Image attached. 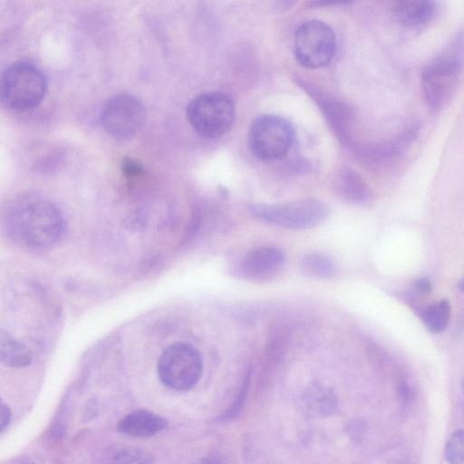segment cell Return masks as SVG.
I'll return each mask as SVG.
<instances>
[{"mask_svg":"<svg viewBox=\"0 0 464 464\" xmlns=\"http://www.w3.org/2000/svg\"><path fill=\"white\" fill-rule=\"evenodd\" d=\"M462 34L438 56L430 61L421 72V86L427 104L433 110L444 108L454 96L462 71Z\"/></svg>","mask_w":464,"mask_h":464,"instance_id":"1","label":"cell"},{"mask_svg":"<svg viewBox=\"0 0 464 464\" xmlns=\"http://www.w3.org/2000/svg\"><path fill=\"white\" fill-rule=\"evenodd\" d=\"M20 239L34 248H47L63 237L65 222L60 209L47 200H36L24 206L14 218Z\"/></svg>","mask_w":464,"mask_h":464,"instance_id":"2","label":"cell"},{"mask_svg":"<svg viewBox=\"0 0 464 464\" xmlns=\"http://www.w3.org/2000/svg\"><path fill=\"white\" fill-rule=\"evenodd\" d=\"M192 129L206 139H216L229 130L235 118L233 100L221 92H208L192 99L187 107Z\"/></svg>","mask_w":464,"mask_h":464,"instance_id":"3","label":"cell"},{"mask_svg":"<svg viewBox=\"0 0 464 464\" xmlns=\"http://www.w3.org/2000/svg\"><path fill=\"white\" fill-rule=\"evenodd\" d=\"M250 210L256 218L288 229H307L323 223L330 214L328 205L316 198H302L277 204H256Z\"/></svg>","mask_w":464,"mask_h":464,"instance_id":"4","label":"cell"},{"mask_svg":"<svg viewBox=\"0 0 464 464\" xmlns=\"http://www.w3.org/2000/svg\"><path fill=\"white\" fill-rule=\"evenodd\" d=\"M47 89L44 73L34 64L19 62L10 65L0 80V92L10 107L30 110L41 103Z\"/></svg>","mask_w":464,"mask_h":464,"instance_id":"5","label":"cell"},{"mask_svg":"<svg viewBox=\"0 0 464 464\" xmlns=\"http://www.w3.org/2000/svg\"><path fill=\"white\" fill-rule=\"evenodd\" d=\"M160 382L176 391H188L199 381L203 372L200 353L192 345L175 343L161 353L157 366Z\"/></svg>","mask_w":464,"mask_h":464,"instance_id":"6","label":"cell"},{"mask_svg":"<svg viewBox=\"0 0 464 464\" xmlns=\"http://www.w3.org/2000/svg\"><path fill=\"white\" fill-rule=\"evenodd\" d=\"M295 140V130L285 118L276 114L256 117L248 131V146L259 160L272 161L284 158Z\"/></svg>","mask_w":464,"mask_h":464,"instance_id":"7","label":"cell"},{"mask_svg":"<svg viewBox=\"0 0 464 464\" xmlns=\"http://www.w3.org/2000/svg\"><path fill=\"white\" fill-rule=\"evenodd\" d=\"M337 50L334 30L320 20L300 24L294 35V53L297 62L306 69H318L331 63Z\"/></svg>","mask_w":464,"mask_h":464,"instance_id":"8","label":"cell"},{"mask_svg":"<svg viewBox=\"0 0 464 464\" xmlns=\"http://www.w3.org/2000/svg\"><path fill=\"white\" fill-rule=\"evenodd\" d=\"M145 109L141 102L128 93L117 94L104 104L101 113L103 129L117 139L134 136L145 120Z\"/></svg>","mask_w":464,"mask_h":464,"instance_id":"9","label":"cell"},{"mask_svg":"<svg viewBox=\"0 0 464 464\" xmlns=\"http://www.w3.org/2000/svg\"><path fill=\"white\" fill-rule=\"evenodd\" d=\"M301 86L318 104L338 139L343 144L350 145L353 116L351 109L341 101L328 96L311 84L302 82Z\"/></svg>","mask_w":464,"mask_h":464,"instance_id":"10","label":"cell"},{"mask_svg":"<svg viewBox=\"0 0 464 464\" xmlns=\"http://www.w3.org/2000/svg\"><path fill=\"white\" fill-rule=\"evenodd\" d=\"M285 258V252L276 246H261L245 256L242 273L251 279H268L280 270Z\"/></svg>","mask_w":464,"mask_h":464,"instance_id":"11","label":"cell"},{"mask_svg":"<svg viewBox=\"0 0 464 464\" xmlns=\"http://www.w3.org/2000/svg\"><path fill=\"white\" fill-rule=\"evenodd\" d=\"M168 421L149 410H137L123 417L118 423V430L135 438H149L163 430Z\"/></svg>","mask_w":464,"mask_h":464,"instance_id":"12","label":"cell"},{"mask_svg":"<svg viewBox=\"0 0 464 464\" xmlns=\"http://www.w3.org/2000/svg\"><path fill=\"white\" fill-rule=\"evenodd\" d=\"M433 1L403 0L392 3L391 10L397 21L405 27L415 28L429 23L436 13Z\"/></svg>","mask_w":464,"mask_h":464,"instance_id":"13","label":"cell"},{"mask_svg":"<svg viewBox=\"0 0 464 464\" xmlns=\"http://www.w3.org/2000/svg\"><path fill=\"white\" fill-rule=\"evenodd\" d=\"M334 188L337 195L348 203L362 204L367 202L372 196L366 182L358 173L350 169L339 172L335 179Z\"/></svg>","mask_w":464,"mask_h":464,"instance_id":"14","label":"cell"},{"mask_svg":"<svg viewBox=\"0 0 464 464\" xmlns=\"http://www.w3.org/2000/svg\"><path fill=\"white\" fill-rule=\"evenodd\" d=\"M30 350L10 333L0 328V363L10 368H24L31 364Z\"/></svg>","mask_w":464,"mask_h":464,"instance_id":"15","label":"cell"},{"mask_svg":"<svg viewBox=\"0 0 464 464\" xmlns=\"http://www.w3.org/2000/svg\"><path fill=\"white\" fill-rule=\"evenodd\" d=\"M451 314L450 303L446 300H440L427 306L421 312V320L423 324L431 333L438 334L444 331L450 323Z\"/></svg>","mask_w":464,"mask_h":464,"instance_id":"16","label":"cell"},{"mask_svg":"<svg viewBox=\"0 0 464 464\" xmlns=\"http://www.w3.org/2000/svg\"><path fill=\"white\" fill-rule=\"evenodd\" d=\"M300 266L306 275L317 278L332 277L336 271L334 261L318 252L305 254L301 259Z\"/></svg>","mask_w":464,"mask_h":464,"instance_id":"17","label":"cell"},{"mask_svg":"<svg viewBox=\"0 0 464 464\" xmlns=\"http://www.w3.org/2000/svg\"><path fill=\"white\" fill-rule=\"evenodd\" d=\"M109 464H154V461L149 451L137 447H125L113 454Z\"/></svg>","mask_w":464,"mask_h":464,"instance_id":"18","label":"cell"},{"mask_svg":"<svg viewBox=\"0 0 464 464\" xmlns=\"http://www.w3.org/2000/svg\"><path fill=\"white\" fill-rule=\"evenodd\" d=\"M445 459L449 464H463L464 462V432L456 430L450 437L445 447Z\"/></svg>","mask_w":464,"mask_h":464,"instance_id":"19","label":"cell"},{"mask_svg":"<svg viewBox=\"0 0 464 464\" xmlns=\"http://www.w3.org/2000/svg\"><path fill=\"white\" fill-rule=\"evenodd\" d=\"M121 169L127 178L131 179L140 177L143 173L142 166L131 159H125L123 160Z\"/></svg>","mask_w":464,"mask_h":464,"instance_id":"20","label":"cell"},{"mask_svg":"<svg viewBox=\"0 0 464 464\" xmlns=\"http://www.w3.org/2000/svg\"><path fill=\"white\" fill-rule=\"evenodd\" d=\"M11 420V411L8 405L0 398V432H2Z\"/></svg>","mask_w":464,"mask_h":464,"instance_id":"21","label":"cell"},{"mask_svg":"<svg viewBox=\"0 0 464 464\" xmlns=\"http://www.w3.org/2000/svg\"><path fill=\"white\" fill-rule=\"evenodd\" d=\"M415 290L418 294L427 295L431 293L432 285L429 278L420 277L415 281Z\"/></svg>","mask_w":464,"mask_h":464,"instance_id":"22","label":"cell"},{"mask_svg":"<svg viewBox=\"0 0 464 464\" xmlns=\"http://www.w3.org/2000/svg\"><path fill=\"white\" fill-rule=\"evenodd\" d=\"M195 464H226L222 459L218 457H207L200 460H198Z\"/></svg>","mask_w":464,"mask_h":464,"instance_id":"23","label":"cell"}]
</instances>
